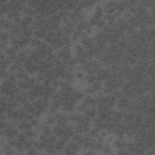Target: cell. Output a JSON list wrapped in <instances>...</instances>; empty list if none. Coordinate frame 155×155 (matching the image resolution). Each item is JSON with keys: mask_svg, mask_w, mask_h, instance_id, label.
Returning a JSON list of instances; mask_svg holds the SVG:
<instances>
[{"mask_svg": "<svg viewBox=\"0 0 155 155\" xmlns=\"http://www.w3.org/2000/svg\"><path fill=\"white\" fill-rule=\"evenodd\" d=\"M105 21H104V20H102V19H101V20H100V21H99L97 23H96V24L95 25L96 26V27H97V28H102L105 25Z\"/></svg>", "mask_w": 155, "mask_h": 155, "instance_id": "1f68e13d", "label": "cell"}, {"mask_svg": "<svg viewBox=\"0 0 155 155\" xmlns=\"http://www.w3.org/2000/svg\"><path fill=\"white\" fill-rule=\"evenodd\" d=\"M116 22L117 26L124 31L125 30H126L127 28L129 27L128 21L124 17H119L118 18H117V21Z\"/></svg>", "mask_w": 155, "mask_h": 155, "instance_id": "4fadbf2b", "label": "cell"}, {"mask_svg": "<svg viewBox=\"0 0 155 155\" xmlns=\"http://www.w3.org/2000/svg\"><path fill=\"white\" fill-rule=\"evenodd\" d=\"M55 115L56 117V123L58 125L64 127L68 124V122L69 120L68 116L62 113H56Z\"/></svg>", "mask_w": 155, "mask_h": 155, "instance_id": "9c48e42d", "label": "cell"}, {"mask_svg": "<svg viewBox=\"0 0 155 155\" xmlns=\"http://www.w3.org/2000/svg\"><path fill=\"white\" fill-rule=\"evenodd\" d=\"M26 154H39V151L35 147L34 148V147H31V148H30L26 150Z\"/></svg>", "mask_w": 155, "mask_h": 155, "instance_id": "f1b7e54d", "label": "cell"}, {"mask_svg": "<svg viewBox=\"0 0 155 155\" xmlns=\"http://www.w3.org/2000/svg\"><path fill=\"white\" fill-rule=\"evenodd\" d=\"M24 133H25L27 138H28V139H31V138L35 137V136H36V131L33 130L31 128L25 131Z\"/></svg>", "mask_w": 155, "mask_h": 155, "instance_id": "83f0119b", "label": "cell"}, {"mask_svg": "<svg viewBox=\"0 0 155 155\" xmlns=\"http://www.w3.org/2000/svg\"><path fill=\"white\" fill-rule=\"evenodd\" d=\"M74 54L76 63L83 64L88 58L87 51L84 47L81 44H76L74 47Z\"/></svg>", "mask_w": 155, "mask_h": 155, "instance_id": "6da1fadb", "label": "cell"}, {"mask_svg": "<svg viewBox=\"0 0 155 155\" xmlns=\"http://www.w3.org/2000/svg\"><path fill=\"white\" fill-rule=\"evenodd\" d=\"M18 133V131L15 128L1 129V135L5 137L8 140L13 139L15 137H17Z\"/></svg>", "mask_w": 155, "mask_h": 155, "instance_id": "5b68a950", "label": "cell"}, {"mask_svg": "<svg viewBox=\"0 0 155 155\" xmlns=\"http://www.w3.org/2000/svg\"><path fill=\"white\" fill-rule=\"evenodd\" d=\"M82 32L80 31H78V30H75L72 33V39L73 40H76L78 39L79 38H80L81 36V35H82Z\"/></svg>", "mask_w": 155, "mask_h": 155, "instance_id": "4dcf8cb0", "label": "cell"}, {"mask_svg": "<svg viewBox=\"0 0 155 155\" xmlns=\"http://www.w3.org/2000/svg\"><path fill=\"white\" fill-rule=\"evenodd\" d=\"M27 137L25 134V133L21 132L18 133L17 135V138H16V141L19 142H24L27 139Z\"/></svg>", "mask_w": 155, "mask_h": 155, "instance_id": "4316f807", "label": "cell"}, {"mask_svg": "<svg viewBox=\"0 0 155 155\" xmlns=\"http://www.w3.org/2000/svg\"><path fill=\"white\" fill-rule=\"evenodd\" d=\"M13 23H12L10 19H8V18H5L3 17H1V30L4 29V30H9V29L10 28L12 25Z\"/></svg>", "mask_w": 155, "mask_h": 155, "instance_id": "2e32d148", "label": "cell"}, {"mask_svg": "<svg viewBox=\"0 0 155 155\" xmlns=\"http://www.w3.org/2000/svg\"><path fill=\"white\" fill-rule=\"evenodd\" d=\"M89 27H90L89 24V22L87 21L85 19H82L79 21L76 24V30L80 31H82L83 30H86Z\"/></svg>", "mask_w": 155, "mask_h": 155, "instance_id": "5bb4252c", "label": "cell"}, {"mask_svg": "<svg viewBox=\"0 0 155 155\" xmlns=\"http://www.w3.org/2000/svg\"><path fill=\"white\" fill-rule=\"evenodd\" d=\"M90 122H81L78 123L77 125L74 127V131L78 134H85L90 130Z\"/></svg>", "mask_w": 155, "mask_h": 155, "instance_id": "277c9868", "label": "cell"}, {"mask_svg": "<svg viewBox=\"0 0 155 155\" xmlns=\"http://www.w3.org/2000/svg\"><path fill=\"white\" fill-rule=\"evenodd\" d=\"M111 73V70L108 68L105 69H100L96 73V80L98 81H103L104 80H106L109 75Z\"/></svg>", "mask_w": 155, "mask_h": 155, "instance_id": "52a82bcc", "label": "cell"}, {"mask_svg": "<svg viewBox=\"0 0 155 155\" xmlns=\"http://www.w3.org/2000/svg\"><path fill=\"white\" fill-rule=\"evenodd\" d=\"M33 31L32 30L31 28H25L22 29V36L25 37V38H30V36L33 35Z\"/></svg>", "mask_w": 155, "mask_h": 155, "instance_id": "cb8c5ba5", "label": "cell"}, {"mask_svg": "<svg viewBox=\"0 0 155 155\" xmlns=\"http://www.w3.org/2000/svg\"><path fill=\"white\" fill-rule=\"evenodd\" d=\"M55 122H56V115L53 114H51L50 116H49L46 120V124L48 125H52Z\"/></svg>", "mask_w": 155, "mask_h": 155, "instance_id": "d4e9b609", "label": "cell"}, {"mask_svg": "<svg viewBox=\"0 0 155 155\" xmlns=\"http://www.w3.org/2000/svg\"><path fill=\"white\" fill-rule=\"evenodd\" d=\"M46 33H47L46 30H45L44 28H39V29H36L33 30V35L36 38L41 39V38H44Z\"/></svg>", "mask_w": 155, "mask_h": 155, "instance_id": "44dd1931", "label": "cell"}, {"mask_svg": "<svg viewBox=\"0 0 155 155\" xmlns=\"http://www.w3.org/2000/svg\"><path fill=\"white\" fill-rule=\"evenodd\" d=\"M86 79L88 82V83H90V84L95 82L96 81H97L95 74H87L86 77Z\"/></svg>", "mask_w": 155, "mask_h": 155, "instance_id": "f546056e", "label": "cell"}, {"mask_svg": "<svg viewBox=\"0 0 155 155\" xmlns=\"http://www.w3.org/2000/svg\"><path fill=\"white\" fill-rule=\"evenodd\" d=\"M104 154H111L112 153V151H111V150L110 147H106L104 148Z\"/></svg>", "mask_w": 155, "mask_h": 155, "instance_id": "d6a6232c", "label": "cell"}, {"mask_svg": "<svg viewBox=\"0 0 155 155\" xmlns=\"http://www.w3.org/2000/svg\"><path fill=\"white\" fill-rule=\"evenodd\" d=\"M35 80L31 78L24 80H19L18 82V87L19 89L22 90H26L28 89H31L35 84Z\"/></svg>", "mask_w": 155, "mask_h": 155, "instance_id": "3957f363", "label": "cell"}, {"mask_svg": "<svg viewBox=\"0 0 155 155\" xmlns=\"http://www.w3.org/2000/svg\"><path fill=\"white\" fill-rule=\"evenodd\" d=\"M52 132L54 135H55L56 137H61L64 132V128L63 127L59 125L58 124L55 125L53 128H52Z\"/></svg>", "mask_w": 155, "mask_h": 155, "instance_id": "ac0fdd59", "label": "cell"}, {"mask_svg": "<svg viewBox=\"0 0 155 155\" xmlns=\"http://www.w3.org/2000/svg\"><path fill=\"white\" fill-rule=\"evenodd\" d=\"M50 45L53 48V49H59L61 48H62L64 46H65V44L61 38H56V39H54L51 44Z\"/></svg>", "mask_w": 155, "mask_h": 155, "instance_id": "d6986e66", "label": "cell"}, {"mask_svg": "<svg viewBox=\"0 0 155 155\" xmlns=\"http://www.w3.org/2000/svg\"><path fill=\"white\" fill-rule=\"evenodd\" d=\"M41 42H42V41L41 40V39H39L35 37L30 39L29 45L31 47H38L39 46Z\"/></svg>", "mask_w": 155, "mask_h": 155, "instance_id": "603a6c76", "label": "cell"}, {"mask_svg": "<svg viewBox=\"0 0 155 155\" xmlns=\"http://www.w3.org/2000/svg\"><path fill=\"white\" fill-rule=\"evenodd\" d=\"M4 52L5 55V58H7L12 62L16 60L17 56L16 50L13 47H6L5 49L4 50Z\"/></svg>", "mask_w": 155, "mask_h": 155, "instance_id": "ba28073f", "label": "cell"}, {"mask_svg": "<svg viewBox=\"0 0 155 155\" xmlns=\"http://www.w3.org/2000/svg\"><path fill=\"white\" fill-rule=\"evenodd\" d=\"M32 128L31 124L26 120H22L18 124V128L21 131H26Z\"/></svg>", "mask_w": 155, "mask_h": 155, "instance_id": "9a60e30c", "label": "cell"}, {"mask_svg": "<svg viewBox=\"0 0 155 155\" xmlns=\"http://www.w3.org/2000/svg\"><path fill=\"white\" fill-rule=\"evenodd\" d=\"M102 88V84L100 81H96L95 82L91 84L90 86L88 88V92L91 94L97 93Z\"/></svg>", "mask_w": 155, "mask_h": 155, "instance_id": "8fae6325", "label": "cell"}, {"mask_svg": "<svg viewBox=\"0 0 155 155\" xmlns=\"http://www.w3.org/2000/svg\"><path fill=\"white\" fill-rule=\"evenodd\" d=\"M56 35L55 33V31H47L45 37H44V40L47 43L51 44L54 39L56 38Z\"/></svg>", "mask_w": 155, "mask_h": 155, "instance_id": "ffe728a7", "label": "cell"}, {"mask_svg": "<svg viewBox=\"0 0 155 155\" xmlns=\"http://www.w3.org/2000/svg\"><path fill=\"white\" fill-rule=\"evenodd\" d=\"M96 2L94 1H82L78 2L77 6L82 10V8H90L94 4H96Z\"/></svg>", "mask_w": 155, "mask_h": 155, "instance_id": "e0dca14e", "label": "cell"}, {"mask_svg": "<svg viewBox=\"0 0 155 155\" xmlns=\"http://www.w3.org/2000/svg\"><path fill=\"white\" fill-rule=\"evenodd\" d=\"M130 104V100L128 98L124 96L122 93L117 97V100L116 102V105L117 108L120 110H124L127 108Z\"/></svg>", "mask_w": 155, "mask_h": 155, "instance_id": "8992f818", "label": "cell"}, {"mask_svg": "<svg viewBox=\"0 0 155 155\" xmlns=\"http://www.w3.org/2000/svg\"><path fill=\"white\" fill-rule=\"evenodd\" d=\"M22 109L27 113L28 114H31L32 112L33 111V110H35V107L33 105V104L29 103V102H27L25 104H24L23 105L22 107Z\"/></svg>", "mask_w": 155, "mask_h": 155, "instance_id": "7402d4cb", "label": "cell"}, {"mask_svg": "<svg viewBox=\"0 0 155 155\" xmlns=\"http://www.w3.org/2000/svg\"><path fill=\"white\" fill-rule=\"evenodd\" d=\"M113 145L118 150H120V149H124L125 147L126 143H125L124 142L120 140H115L113 143Z\"/></svg>", "mask_w": 155, "mask_h": 155, "instance_id": "484cf974", "label": "cell"}, {"mask_svg": "<svg viewBox=\"0 0 155 155\" xmlns=\"http://www.w3.org/2000/svg\"><path fill=\"white\" fill-rule=\"evenodd\" d=\"M104 12V9L102 8L101 6L97 5L96 7V9L93 13V15L89 21V24L90 26L95 25L99 21L101 20V18L103 16Z\"/></svg>", "mask_w": 155, "mask_h": 155, "instance_id": "7a4b0ae2", "label": "cell"}, {"mask_svg": "<svg viewBox=\"0 0 155 155\" xmlns=\"http://www.w3.org/2000/svg\"><path fill=\"white\" fill-rule=\"evenodd\" d=\"M117 1H107L104 5V11L106 12V14H110L116 11Z\"/></svg>", "mask_w": 155, "mask_h": 155, "instance_id": "30bf717a", "label": "cell"}, {"mask_svg": "<svg viewBox=\"0 0 155 155\" xmlns=\"http://www.w3.org/2000/svg\"><path fill=\"white\" fill-rule=\"evenodd\" d=\"M33 21V18L31 16H25L20 21L19 25L22 29L29 27L30 25H31Z\"/></svg>", "mask_w": 155, "mask_h": 155, "instance_id": "7c38bea8", "label": "cell"}]
</instances>
